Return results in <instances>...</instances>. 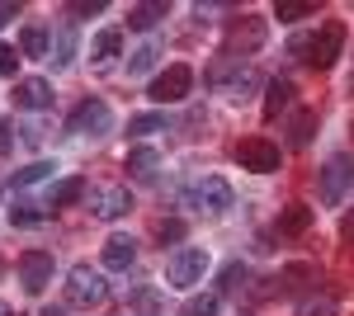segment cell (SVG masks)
<instances>
[{"label":"cell","instance_id":"7","mask_svg":"<svg viewBox=\"0 0 354 316\" xmlns=\"http://www.w3.org/2000/svg\"><path fill=\"white\" fill-rule=\"evenodd\" d=\"M232 156L241 160V170H255V175H274L279 170V142H270V137H245V142H236V151Z\"/></svg>","mask_w":354,"mask_h":316},{"label":"cell","instance_id":"6","mask_svg":"<svg viewBox=\"0 0 354 316\" xmlns=\"http://www.w3.org/2000/svg\"><path fill=\"white\" fill-rule=\"evenodd\" d=\"M350 189H354V160L350 156H330L326 160V170H322V203L326 208H340L345 198H350Z\"/></svg>","mask_w":354,"mask_h":316},{"label":"cell","instance_id":"30","mask_svg":"<svg viewBox=\"0 0 354 316\" xmlns=\"http://www.w3.org/2000/svg\"><path fill=\"white\" fill-rule=\"evenodd\" d=\"M165 128V113H137V118H128V132L133 137H151V132Z\"/></svg>","mask_w":354,"mask_h":316},{"label":"cell","instance_id":"20","mask_svg":"<svg viewBox=\"0 0 354 316\" xmlns=\"http://www.w3.org/2000/svg\"><path fill=\"white\" fill-rule=\"evenodd\" d=\"M53 53V38H48V28L28 24L24 33H19V57H48Z\"/></svg>","mask_w":354,"mask_h":316},{"label":"cell","instance_id":"23","mask_svg":"<svg viewBox=\"0 0 354 316\" xmlns=\"http://www.w3.org/2000/svg\"><path fill=\"white\" fill-rule=\"evenodd\" d=\"M81 194H85V180H81V175H71V180H62V185L48 194V208H71Z\"/></svg>","mask_w":354,"mask_h":316},{"label":"cell","instance_id":"37","mask_svg":"<svg viewBox=\"0 0 354 316\" xmlns=\"http://www.w3.org/2000/svg\"><path fill=\"white\" fill-rule=\"evenodd\" d=\"M10 147H15V128H10V123H0V156H5Z\"/></svg>","mask_w":354,"mask_h":316},{"label":"cell","instance_id":"31","mask_svg":"<svg viewBox=\"0 0 354 316\" xmlns=\"http://www.w3.org/2000/svg\"><path fill=\"white\" fill-rule=\"evenodd\" d=\"M43 217H48V212L38 208V203H15V208H10V222H15V227H38Z\"/></svg>","mask_w":354,"mask_h":316},{"label":"cell","instance_id":"3","mask_svg":"<svg viewBox=\"0 0 354 316\" xmlns=\"http://www.w3.org/2000/svg\"><path fill=\"white\" fill-rule=\"evenodd\" d=\"M66 132H76V137H109L113 109L104 100H81V104L71 109V118H66Z\"/></svg>","mask_w":354,"mask_h":316},{"label":"cell","instance_id":"35","mask_svg":"<svg viewBox=\"0 0 354 316\" xmlns=\"http://www.w3.org/2000/svg\"><path fill=\"white\" fill-rule=\"evenodd\" d=\"M104 10H109L104 0H71L66 5V15H104Z\"/></svg>","mask_w":354,"mask_h":316},{"label":"cell","instance_id":"21","mask_svg":"<svg viewBox=\"0 0 354 316\" xmlns=\"http://www.w3.org/2000/svg\"><path fill=\"white\" fill-rule=\"evenodd\" d=\"M312 15H317V0H279L274 5L279 24H298V19H312Z\"/></svg>","mask_w":354,"mask_h":316},{"label":"cell","instance_id":"15","mask_svg":"<svg viewBox=\"0 0 354 316\" xmlns=\"http://www.w3.org/2000/svg\"><path fill=\"white\" fill-rule=\"evenodd\" d=\"M293 95H298V85H293L288 76L270 80V85H265V123H274V118H279L283 109L293 104Z\"/></svg>","mask_w":354,"mask_h":316},{"label":"cell","instance_id":"11","mask_svg":"<svg viewBox=\"0 0 354 316\" xmlns=\"http://www.w3.org/2000/svg\"><path fill=\"white\" fill-rule=\"evenodd\" d=\"M19 284H24V292H43L53 284V255L48 250H24L19 255Z\"/></svg>","mask_w":354,"mask_h":316},{"label":"cell","instance_id":"5","mask_svg":"<svg viewBox=\"0 0 354 316\" xmlns=\"http://www.w3.org/2000/svg\"><path fill=\"white\" fill-rule=\"evenodd\" d=\"M189 90H194V66L175 62V66H165L161 76L151 80L147 100H156V104H180V100H189Z\"/></svg>","mask_w":354,"mask_h":316},{"label":"cell","instance_id":"10","mask_svg":"<svg viewBox=\"0 0 354 316\" xmlns=\"http://www.w3.org/2000/svg\"><path fill=\"white\" fill-rule=\"evenodd\" d=\"M128 208H133L128 185H100V189H90V212H95V217L113 222V217H123Z\"/></svg>","mask_w":354,"mask_h":316},{"label":"cell","instance_id":"4","mask_svg":"<svg viewBox=\"0 0 354 316\" xmlns=\"http://www.w3.org/2000/svg\"><path fill=\"white\" fill-rule=\"evenodd\" d=\"M104 292H109L104 274L90 269V264H76V269L66 274V302H76V307H100Z\"/></svg>","mask_w":354,"mask_h":316},{"label":"cell","instance_id":"36","mask_svg":"<svg viewBox=\"0 0 354 316\" xmlns=\"http://www.w3.org/2000/svg\"><path fill=\"white\" fill-rule=\"evenodd\" d=\"M10 19H19V5L15 0H0V28L10 24Z\"/></svg>","mask_w":354,"mask_h":316},{"label":"cell","instance_id":"38","mask_svg":"<svg viewBox=\"0 0 354 316\" xmlns=\"http://www.w3.org/2000/svg\"><path fill=\"white\" fill-rule=\"evenodd\" d=\"M340 236L354 245V212H345V222H340Z\"/></svg>","mask_w":354,"mask_h":316},{"label":"cell","instance_id":"40","mask_svg":"<svg viewBox=\"0 0 354 316\" xmlns=\"http://www.w3.org/2000/svg\"><path fill=\"white\" fill-rule=\"evenodd\" d=\"M0 316H15V312H10V302H0Z\"/></svg>","mask_w":354,"mask_h":316},{"label":"cell","instance_id":"9","mask_svg":"<svg viewBox=\"0 0 354 316\" xmlns=\"http://www.w3.org/2000/svg\"><path fill=\"white\" fill-rule=\"evenodd\" d=\"M260 43H265V19H255V15H241V19H232L227 24V53L222 57H250L260 53Z\"/></svg>","mask_w":354,"mask_h":316},{"label":"cell","instance_id":"18","mask_svg":"<svg viewBox=\"0 0 354 316\" xmlns=\"http://www.w3.org/2000/svg\"><path fill=\"white\" fill-rule=\"evenodd\" d=\"M312 132H317V109H298V113L288 118V147H293V151L312 147Z\"/></svg>","mask_w":354,"mask_h":316},{"label":"cell","instance_id":"13","mask_svg":"<svg viewBox=\"0 0 354 316\" xmlns=\"http://www.w3.org/2000/svg\"><path fill=\"white\" fill-rule=\"evenodd\" d=\"M15 104H19V109H33V113H38V109H48V104H53V85H48L43 76L15 80Z\"/></svg>","mask_w":354,"mask_h":316},{"label":"cell","instance_id":"34","mask_svg":"<svg viewBox=\"0 0 354 316\" xmlns=\"http://www.w3.org/2000/svg\"><path fill=\"white\" fill-rule=\"evenodd\" d=\"M15 71H19V53H15L10 43H0V76L15 80Z\"/></svg>","mask_w":354,"mask_h":316},{"label":"cell","instance_id":"42","mask_svg":"<svg viewBox=\"0 0 354 316\" xmlns=\"http://www.w3.org/2000/svg\"><path fill=\"white\" fill-rule=\"evenodd\" d=\"M0 194H5V189H0Z\"/></svg>","mask_w":354,"mask_h":316},{"label":"cell","instance_id":"16","mask_svg":"<svg viewBox=\"0 0 354 316\" xmlns=\"http://www.w3.org/2000/svg\"><path fill=\"white\" fill-rule=\"evenodd\" d=\"M307 227H312V208L307 203H288V208L279 212V222H274L279 236H302Z\"/></svg>","mask_w":354,"mask_h":316},{"label":"cell","instance_id":"39","mask_svg":"<svg viewBox=\"0 0 354 316\" xmlns=\"http://www.w3.org/2000/svg\"><path fill=\"white\" fill-rule=\"evenodd\" d=\"M38 316H66V312H62V307H43Z\"/></svg>","mask_w":354,"mask_h":316},{"label":"cell","instance_id":"17","mask_svg":"<svg viewBox=\"0 0 354 316\" xmlns=\"http://www.w3.org/2000/svg\"><path fill=\"white\" fill-rule=\"evenodd\" d=\"M170 15V5L165 0H147V5H133L128 10V28H137V33H147V28H156Z\"/></svg>","mask_w":354,"mask_h":316},{"label":"cell","instance_id":"41","mask_svg":"<svg viewBox=\"0 0 354 316\" xmlns=\"http://www.w3.org/2000/svg\"><path fill=\"white\" fill-rule=\"evenodd\" d=\"M0 274H5V264H0Z\"/></svg>","mask_w":354,"mask_h":316},{"label":"cell","instance_id":"22","mask_svg":"<svg viewBox=\"0 0 354 316\" xmlns=\"http://www.w3.org/2000/svg\"><path fill=\"white\" fill-rule=\"evenodd\" d=\"M118 53H123V33H118V28L95 33V43H90V57H95V62H113Z\"/></svg>","mask_w":354,"mask_h":316},{"label":"cell","instance_id":"1","mask_svg":"<svg viewBox=\"0 0 354 316\" xmlns=\"http://www.w3.org/2000/svg\"><path fill=\"white\" fill-rule=\"evenodd\" d=\"M288 53L307 62V66H317V71H330L335 66V57L345 53V24H322L317 33H298L293 43H288Z\"/></svg>","mask_w":354,"mask_h":316},{"label":"cell","instance_id":"2","mask_svg":"<svg viewBox=\"0 0 354 316\" xmlns=\"http://www.w3.org/2000/svg\"><path fill=\"white\" fill-rule=\"evenodd\" d=\"M208 269V250L203 245H180L170 260H165V284L170 288H194Z\"/></svg>","mask_w":354,"mask_h":316},{"label":"cell","instance_id":"14","mask_svg":"<svg viewBox=\"0 0 354 316\" xmlns=\"http://www.w3.org/2000/svg\"><path fill=\"white\" fill-rule=\"evenodd\" d=\"M100 264H104V269H133V264H137V241L123 236V232L109 236V241H104V250H100Z\"/></svg>","mask_w":354,"mask_h":316},{"label":"cell","instance_id":"26","mask_svg":"<svg viewBox=\"0 0 354 316\" xmlns=\"http://www.w3.org/2000/svg\"><path fill=\"white\" fill-rule=\"evenodd\" d=\"M156 57H161V48H156V43H142L137 53H128V76H147V71L156 66Z\"/></svg>","mask_w":354,"mask_h":316},{"label":"cell","instance_id":"28","mask_svg":"<svg viewBox=\"0 0 354 316\" xmlns=\"http://www.w3.org/2000/svg\"><path fill=\"white\" fill-rule=\"evenodd\" d=\"M218 312H222V297H218V292H198V297L185 302V316H218Z\"/></svg>","mask_w":354,"mask_h":316},{"label":"cell","instance_id":"12","mask_svg":"<svg viewBox=\"0 0 354 316\" xmlns=\"http://www.w3.org/2000/svg\"><path fill=\"white\" fill-rule=\"evenodd\" d=\"M123 170H128V180H137V185H156V175H161V151H156V147H133L128 160H123Z\"/></svg>","mask_w":354,"mask_h":316},{"label":"cell","instance_id":"24","mask_svg":"<svg viewBox=\"0 0 354 316\" xmlns=\"http://www.w3.org/2000/svg\"><path fill=\"white\" fill-rule=\"evenodd\" d=\"M53 160H33L24 170H15V189H28V185H43V180H53Z\"/></svg>","mask_w":354,"mask_h":316},{"label":"cell","instance_id":"19","mask_svg":"<svg viewBox=\"0 0 354 316\" xmlns=\"http://www.w3.org/2000/svg\"><path fill=\"white\" fill-rule=\"evenodd\" d=\"M48 62H53V71H66L71 62H76V28H62L53 38V53H48Z\"/></svg>","mask_w":354,"mask_h":316},{"label":"cell","instance_id":"27","mask_svg":"<svg viewBox=\"0 0 354 316\" xmlns=\"http://www.w3.org/2000/svg\"><path fill=\"white\" fill-rule=\"evenodd\" d=\"M302 279H317V269H312V264H288V269L274 279V288H279V292H293Z\"/></svg>","mask_w":354,"mask_h":316},{"label":"cell","instance_id":"8","mask_svg":"<svg viewBox=\"0 0 354 316\" xmlns=\"http://www.w3.org/2000/svg\"><path fill=\"white\" fill-rule=\"evenodd\" d=\"M189 203L198 212H208V217H222V212L236 203V194H232V185H227L222 175H208V180H198V185H194Z\"/></svg>","mask_w":354,"mask_h":316},{"label":"cell","instance_id":"33","mask_svg":"<svg viewBox=\"0 0 354 316\" xmlns=\"http://www.w3.org/2000/svg\"><path fill=\"white\" fill-rule=\"evenodd\" d=\"M156 241H185V222L180 217H165V222H156Z\"/></svg>","mask_w":354,"mask_h":316},{"label":"cell","instance_id":"32","mask_svg":"<svg viewBox=\"0 0 354 316\" xmlns=\"http://www.w3.org/2000/svg\"><path fill=\"white\" fill-rule=\"evenodd\" d=\"M241 279H245V264H241V260L222 264V274H218V297H222V292H232V288H241Z\"/></svg>","mask_w":354,"mask_h":316},{"label":"cell","instance_id":"25","mask_svg":"<svg viewBox=\"0 0 354 316\" xmlns=\"http://www.w3.org/2000/svg\"><path fill=\"white\" fill-rule=\"evenodd\" d=\"M293 316H335V297L330 292H307Z\"/></svg>","mask_w":354,"mask_h":316},{"label":"cell","instance_id":"29","mask_svg":"<svg viewBox=\"0 0 354 316\" xmlns=\"http://www.w3.org/2000/svg\"><path fill=\"white\" fill-rule=\"evenodd\" d=\"M128 307H133V312L156 316V312H161V292H156V288H133V297H128Z\"/></svg>","mask_w":354,"mask_h":316}]
</instances>
